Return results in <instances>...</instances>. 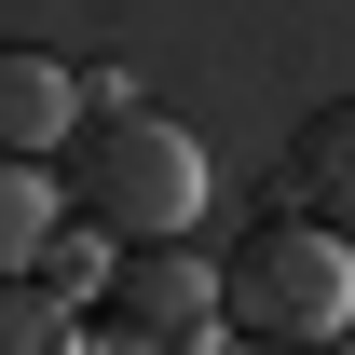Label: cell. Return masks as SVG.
I'll list each match as a JSON object with an SVG mask.
<instances>
[{
    "label": "cell",
    "instance_id": "cell-1",
    "mask_svg": "<svg viewBox=\"0 0 355 355\" xmlns=\"http://www.w3.org/2000/svg\"><path fill=\"white\" fill-rule=\"evenodd\" d=\"M191 205H205V150H191V123L137 110V96H110V110H83V123H69V219H83V232L178 246V232H191Z\"/></svg>",
    "mask_w": 355,
    "mask_h": 355
},
{
    "label": "cell",
    "instance_id": "cell-5",
    "mask_svg": "<svg viewBox=\"0 0 355 355\" xmlns=\"http://www.w3.org/2000/svg\"><path fill=\"white\" fill-rule=\"evenodd\" d=\"M287 191H301V219L355 232V96H328V110L287 137Z\"/></svg>",
    "mask_w": 355,
    "mask_h": 355
},
{
    "label": "cell",
    "instance_id": "cell-8",
    "mask_svg": "<svg viewBox=\"0 0 355 355\" xmlns=\"http://www.w3.org/2000/svg\"><path fill=\"white\" fill-rule=\"evenodd\" d=\"M219 355H287V342H219Z\"/></svg>",
    "mask_w": 355,
    "mask_h": 355
},
{
    "label": "cell",
    "instance_id": "cell-4",
    "mask_svg": "<svg viewBox=\"0 0 355 355\" xmlns=\"http://www.w3.org/2000/svg\"><path fill=\"white\" fill-rule=\"evenodd\" d=\"M69 123H83V69L42 55V42H0V164L69 150Z\"/></svg>",
    "mask_w": 355,
    "mask_h": 355
},
{
    "label": "cell",
    "instance_id": "cell-6",
    "mask_svg": "<svg viewBox=\"0 0 355 355\" xmlns=\"http://www.w3.org/2000/svg\"><path fill=\"white\" fill-rule=\"evenodd\" d=\"M42 246H55V178L0 164V273H42Z\"/></svg>",
    "mask_w": 355,
    "mask_h": 355
},
{
    "label": "cell",
    "instance_id": "cell-7",
    "mask_svg": "<svg viewBox=\"0 0 355 355\" xmlns=\"http://www.w3.org/2000/svg\"><path fill=\"white\" fill-rule=\"evenodd\" d=\"M0 355H69V301H42V287L0 273Z\"/></svg>",
    "mask_w": 355,
    "mask_h": 355
},
{
    "label": "cell",
    "instance_id": "cell-3",
    "mask_svg": "<svg viewBox=\"0 0 355 355\" xmlns=\"http://www.w3.org/2000/svg\"><path fill=\"white\" fill-rule=\"evenodd\" d=\"M110 328H123L137 355H178L219 328V273L191 260V246H137L123 273H110Z\"/></svg>",
    "mask_w": 355,
    "mask_h": 355
},
{
    "label": "cell",
    "instance_id": "cell-2",
    "mask_svg": "<svg viewBox=\"0 0 355 355\" xmlns=\"http://www.w3.org/2000/svg\"><path fill=\"white\" fill-rule=\"evenodd\" d=\"M219 314L246 328V342L314 355V342L355 314V260H342V232H328V219H260L246 246H232V273H219Z\"/></svg>",
    "mask_w": 355,
    "mask_h": 355
}]
</instances>
